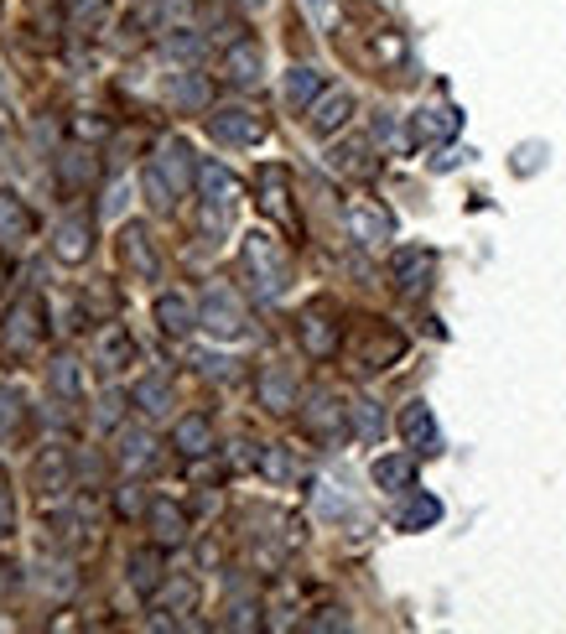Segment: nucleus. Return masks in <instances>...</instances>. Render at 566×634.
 <instances>
[{
  "label": "nucleus",
  "mask_w": 566,
  "mask_h": 634,
  "mask_svg": "<svg viewBox=\"0 0 566 634\" xmlns=\"http://www.w3.org/2000/svg\"><path fill=\"white\" fill-rule=\"evenodd\" d=\"M5 349H16V353H26V349H37L42 338H48V312H42V297L37 291H26V297H16L11 302V312H5Z\"/></svg>",
  "instance_id": "nucleus-5"
},
{
  "label": "nucleus",
  "mask_w": 566,
  "mask_h": 634,
  "mask_svg": "<svg viewBox=\"0 0 566 634\" xmlns=\"http://www.w3.org/2000/svg\"><path fill=\"white\" fill-rule=\"evenodd\" d=\"M120 265H125L136 282H156V276H162V256H156L146 224H125V229H120Z\"/></svg>",
  "instance_id": "nucleus-9"
},
{
  "label": "nucleus",
  "mask_w": 566,
  "mask_h": 634,
  "mask_svg": "<svg viewBox=\"0 0 566 634\" xmlns=\"http://www.w3.org/2000/svg\"><path fill=\"white\" fill-rule=\"evenodd\" d=\"M172 447H177L183 458H203V452H213V422L203 417V411L177 417V426H172Z\"/></svg>",
  "instance_id": "nucleus-23"
},
{
  "label": "nucleus",
  "mask_w": 566,
  "mask_h": 634,
  "mask_svg": "<svg viewBox=\"0 0 566 634\" xmlns=\"http://www.w3.org/2000/svg\"><path fill=\"white\" fill-rule=\"evenodd\" d=\"M437 520H442V505H437L431 494H416V499L401 510L395 525H401V531H422V525H437Z\"/></svg>",
  "instance_id": "nucleus-35"
},
{
  "label": "nucleus",
  "mask_w": 566,
  "mask_h": 634,
  "mask_svg": "<svg viewBox=\"0 0 566 634\" xmlns=\"http://www.w3.org/2000/svg\"><path fill=\"white\" fill-rule=\"evenodd\" d=\"M198 328H209L213 338H239L244 333V302L229 286H209L198 302Z\"/></svg>",
  "instance_id": "nucleus-7"
},
{
  "label": "nucleus",
  "mask_w": 566,
  "mask_h": 634,
  "mask_svg": "<svg viewBox=\"0 0 566 634\" xmlns=\"http://www.w3.org/2000/svg\"><path fill=\"white\" fill-rule=\"evenodd\" d=\"M156 604L172 613H188L192 604H198V583H192V577H172L166 587H156Z\"/></svg>",
  "instance_id": "nucleus-36"
},
{
  "label": "nucleus",
  "mask_w": 566,
  "mask_h": 634,
  "mask_svg": "<svg viewBox=\"0 0 566 634\" xmlns=\"http://www.w3.org/2000/svg\"><path fill=\"white\" fill-rule=\"evenodd\" d=\"M224 624H229V630H255V624H260V604H235Z\"/></svg>",
  "instance_id": "nucleus-43"
},
{
  "label": "nucleus",
  "mask_w": 566,
  "mask_h": 634,
  "mask_svg": "<svg viewBox=\"0 0 566 634\" xmlns=\"http://www.w3.org/2000/svg\"><path fill=\"white\" fill-rule=\"evenodd\" d=\"M302 432L317 437V443H332V437H343L349 432V406H338L332 390H312L307 406H302Z\"/></svg>",
  "instance_id": "nucleus-8"
},
{
  "label": "nucleus",
  "mask_w": 566,
  "mask_h": 634,
  "mask_svg": "<svg viewBox=\"0 0 566 634\" xmlns=\"http://www.w3.org/2000/svg\"><path fill=\"white\" fill-rule=\"evenodd\" d=\"M312 630H349V613L343 609H323L317 619H307Z\"/></svg>",
  "instance_id": "nucleus-44"
},
{
  "label": "nucleus",
  "mask_w": 566,
  "mask_h": 634,
  "mask_svg": "<svg viewBox=\"0 0 566 634\" xmlns=\"http://www.w3.org/2000/svg\"><path fill=\"white\" fill-rule=\"evenodd\" d=\"M151 162H156V172H162L166 183H172V192H177V198H183V192L198 183V162H192L188 141H162Z\"/></svg>",
  "instance_id": "nucleus-16"
},
{
  "label": "nucleus",
  "mask_w": 566,
  "mask_h": 634,
  "mask_svg": "<svg viewBox=\"0 0 566 634\" xmlns=\"http://www.w3.org/2000/svg\"><path fill=\"white\" fill-rule=\"evenodd\" d=\"M89 183H95V162H89L84 151H63V157H58V188L89 192Z\"/></svg>",
  "instance_id": "nucleus-32"
},
{
  "label": "nucleus",
  "mask_w": 566,
  "mask_h": 634,
  "mask_svg": "<svg viewBox=\"0 0 566 634\" xmlns=\"http://www.w3.org/2000/svg\"><path fill=\"white\" fill-rule=\"evenodd\" d=\"M401 353H405V338L395 328H385V323H359L354 338H349V364H354L359 375L390 370Z\"/></svg>",
  "instance_id": "nucleus-2"
},
{
  "label": "nucleus",
  "mask_w": 566,
  "mask_h": 634,
  "mask_svg": "<svg viewBox=\"0 0 566 634\" xmlns=\"http://www.w3.org/2000/svg\"><path fill=\"white\" fill-rule=\"evenodd\" d=\"M198 188H203L209 209H235L239 203V177L218 162H198Z\"/></svg>",
  "instance_id": "nucleus-20"
},
{
  "label": "nucleus",
  "mask_w": 566,
  "mask_h": 634,
  "mask_svg": "<svg viewBox=\"0 0 566 634\" xmlns=\"http://www.w3.org/2000/svg\"><path fill=\"white\" fill-rule=\"evenodd\" d=\"M125 577H130V587H136L141 598H156V587H162V546H141V551H130Z\"/></svg>",
  "instance_id": "nucleus-25"
},
{
  "label": "nucleus",
  "mask_w": 566,
  "mask_h": 634,
  "mask_svg": "<svg viewBox=\"0 0 566 634\" xmlns=\"http://www.w3.org/2000/svg\"><path fill=\"white\" fill-rule=\"evenodd\" d=\"M166 58H183V63H192V58H203V37L198 32H188V26H177V32H166L162 37Z\"/></svg>",
  "instance_id": "nucleus-39"
},
{
  "label": "nucleus",
  "mask_w": 566,
  "mask_h": 634,
  "mask_svg": "<svg viewBox=\"0 0 566 634\" xmlns=\"http://www.w3.org/2000/svg\"><path fill=\"white\" fill-rule=\"evenodd\" d=\"M401 437L411 447H422V452H437V447H442V432H437V422H431V406H426V400L401 406Z\"/></svg>",
  "instance_id": "nucleus-22"
},
{
  "label": "nucleus",
  "mask_w": 566,
  "mask_h": 634,
  "mask_svg": "<svg viewBox=\"0 0 566 634\" xmlns=\"http://www.w3.org/2000/svg\"><path fill=\"white\" fill-rule=\"evenodd\" d=\"M32 489L42 494V499H63V494L73 489L68 447H42V452H37V463H32Z\"/></svg>",
  "instance_id": "nucleus-10"
},
{
  "label": "nucleus",
  "mask_w": 566,
  "mask_h": 634,
  "mask_svg": "<svg viewBox=\"0 0 566 634\" xmlns=\"http://www.w3.org/2000/svg\"><path fill=\"white\" fill-rule=\"evenodd\" d=\"M73 5H78V11H84V5H89V11H99V5H104V0H73Z\"/></svg>",
  "instance_id": "nucleus-47"
},
{
  "label": "nucleus",
  "mask_w": 566,
  "mask_h": 634,
  "mask_svg": "<svg viewBox=\"0 0 566 634\" xmlns=\"http://www.w3.org/2000/svg\"><path fill=\"white\" fill-rule=\"evenodd\" d=\"M328 162H332V172H343V177H359V183L379 172V162L369 157V146H364V141H343V146H332V157H328Z\"/></svg>",
  "instance_id": "nucleus-30"
},
{
  "label": "nucleus",
  "mask_w": 566,
  "mask_h": 634,
  "mask_svg": "<svg viewBox=\"0 0 566 634\" xmlns=\"http://www.w3.org/2000/svg\"><path fill=\"white\" fill-rule=\"evenodd\" d=\"M48 385H52V396L63 400V406H73V400L84 396V375H78V364H73V359H52Z\"/></svg>",
  "instance_id": "nucleus-34"
},
{
  "label": "nucleus",
  "mask_w": 566,
  "mask_h": 634,
  "mask_svg": "<svg viewBox=\"0 0 566 634\" xmlns=\"http://www.w3.org/2000/svg\"><path fill=\"white\" fill-rule=\"evenodd\" d=\"M16 531V505H11V489H0V540Z\"/></svg>",
  "instance_id": "nucleus-45"
},
{
  "label": "nucleus",
  "mask_w": 566,
  "mask_h": 634,
  "mask_svg": "<svg viewBox=\"0 0 566 634\" xmlns=\"http://www.w3.org/2000/svg\"><path fill=\"white\" fill-rule=\"evenodd\" d=\"M343 229H349V239L354 245H364V250H375V245H385V239L395 235V219L385 209H369V203H354V209L343 213Z\"/></svg>",
  "instance_id": "nucleus-15"
},
{
  "label": "nucleus",
  "mask_w": 566,
  "mask_h": 634,
  "mask_svg": "<svg viewBox=\"0 0 566 634\" xmlns=\"http://www.w3.org/2000/svg\"><path fill=\"white\" fill-rule=\"evenodd\" d=\"M260 473H265V478H276V484H286V478L297 473L291 447H260Z\"/></svg>",
  "instance_id": "nucleus-38"
},
{
  "label": "nucleus",
  "mask_w": 566,
  "mask_h": 634,
  "mask_svg": "<svg viewBox=\"0 0 566 634\" xmlns=\"http://www.w3.org/2000/svg\"><path fill=\"white\" fill-rule=\"evenodd\" d=\"M375 141H385V146L401 141V125H395L390 115H375Z\"/></svg>",
  "instance_id": "nucleus-46"
},
{
  "label": "nucleus",
  "mask_w": 566,
  "mask_h": 634,
  "mask_svg": "<svg viewBox=\"0 0 566 634\" xmlns=\"http://www.w3.org/2000/svg\"><path fill=\"white\" fill-rule=\"evenodd\" d=\"M130 400L141 406V417H166V411H172V385H166L162 375H146V380H136Z\"/></svg>",
  "instance_id": "nucleus-33"
},
{
  "label": "nucleus",
  "mask_w": 566,
  "mask_h": 634,
  "mask_svg": "<svg viewBox=\"0 0 566 634\" xmlns=\"http://www.w3.org/2000/svg\"><path fill=\"white\" fill-rule=\"evenodd\" d=\"M390 276H395V291L401 297H422L426 286H431V276H437V256L431 250H395Z\"/></svg>",
  "instance_id": "nucleus-12"
},
{
  "label": "nucleus",
  "mask_w": 566,
  "mask_h": 634,
  "mask_svg": "<svg viewBox=\"0 0 566 634\" xmlns=\"http://www.w3.org/2000/svg\"><path fill=\"white\" fill-rule=\"evenodd\" d=\"M317 95H323V73L312 69V63L286 69V104H291V110H312V99Z\"/></svg>",
  "instance_id": "nucleus-29"
},
{
  "label": "nucleus",
  "mask_w": 566,
  "mask_h": 634,
  "mask_svg": "<svg viewBox=\"0 0 566 634\" xmlns=\"http://www.w3.org/2000/svg\"><path fill=\"white\" fill-rule=\"evenodd\" d=\"M141 188H146V203H151V209H172V203H177V192H172V183L156 172V162L141 172Z\"/></svg>",
  "instance_id": "nucleus-41"
},
{
  "label": "nucleus",
  "mask_w": 566,
  "mask_h": 634,
  "mask_svg": "<svg viewBox=\"0 0 566 634\" xmlns=\"http://www.w3.org/2000/svg\"><path fill=\"white\" fill-rule=\"evenodd\" d=\"M265 115L260 110H250V104H218L209 115V136L218 146H260L265 141Z\"/></svg>",
  "instance_id": "nucleus-3"
},
{
  "label": "nucleus",
  "mask_w": 566,
  "mask_h": 634,
  "mask_svg": "<svg viewBox=\"0 0 566 634\" xmlns=\"http://www.w3.org/2000/svg\"><path fill=\"white\" fill-rule=\"evenodd\" d=\"M52 256L63 260V265H84V260L95 256V219H63L52 229Z\"/></svg>",
  "instance_id": "nucleus-14"
},
{
  "label": "nucleus",
  "mask_w": 566,
  "mask_h": 634,
  "mask_svg": "<svg viewBox=\"0 0 566 634\" xmlns=\"http://www.w3.org/2000/svg\"><path fill=\"white\" fill-rule=\"evenodd\" d=\"M349 422H354V432L364 443H375L379 432H385V417H379L375 400H349Z\"/></svg>",
  "instance_id": "nucleus-37"
},
{
  "label": "nucleus",
  "mask_w": 566,
  "mask_h": 634,
  "mask_svg": "<svg viewBox=\"0 0 566 634\" xmlns=\"http://www.w3.org/2000/svg\"><path fill=\"white\" fill-rule=\"evenodd\" d=\"M166 99H172L177 110H209V84H203V73H172V78H166Z\"/></svg>",
  "instance_id": "nucleus-31"
},
{
  "label": "nucleus",
  "mask_w": 566,
  "mask_h": 634,
  "mask_svg": "<svg viewBox=\"0 0 566 634\" xmlns=\"http://www.w3.org/2000/svg\"><path fill=\"white\" fill-rule=\"evenodd\" d=\"M239 260H244V271L255 282V297H265V302H276L286 286H291V256H286V245L276 235H265V229L244 235Z\"/></svg>",
  "instance_id": "nucleus-1"
},
{
  "label": "nucleus",
  "mask_w": 566,
  "mask_h": 634,
  "mask_svg": "<svg viewBox=\"0 0 566 634\" xmlns=\"http://www.w3.org/2000/svg\"><path fill=\"white\" fill-rule=\"evenodd\" d=\"M146 525H151L156 546H183V540H188V515H183L177 505H166V499H151V510H146Z\"/></svg>",
  "instance_id": "nucleus-24"
},
{
  "label": "nucleus",
  "mask_w": 566,
  "mask_h": 634,
  "mask_svg": "<svg viewBox=\"0 0 566 634\" xmlns=\"http://www.w3.org/2000/svg\"><path fill=\"white\" fill-rule=\"evenodd\" d=\"M297 338H302V349L307 359H332L338 344H343V328H338V312L332 302H312L302 318H297Z\"/></svg>",
  "instance_id": "nucleus-6"
},
{
  "label": "nucleus",
  "mask_w": 566,
  "mask_h": 634,
  "mask_svg": "<svg viewBox=\"0 0 566 634\" xmlns=\"http://www.w3.org/2000/svg\"><path fill=\"white\" fill-rule=\"evenodd\" d=\"M260 73H265V52H260L255 37H235L229 48H224V78L239 84V89H255Z\"/></svg>",
  "instance_id": "nucleus-13"
},
{
  "label": "nucleus",
  "mask_w": 566,
  "mask_h": 634,
  "mask_svg": "<svg viewBox=\"0 0 566 634\" xmlns=\"http://www.w3.org/2000/svg\"><path fill=\"white\" fill-rule=\"evenodd\" d=\"M244 5H265V0H244Z\"/></svg>",
  "instance_id": "nucleus-48"
},
{
  "label": "nucleus",
  "mask_w": 566,
  "mask_h": 634,
  "mask_svg": "<svg viewBox=\"0 0 566 634\" xmlns=\"http://www.w3.org/2000/svg\"><path fill=\"white\" fill-rule=\"evenodd\" d=\"M255 203L265 219H276L286 235H297L302 229V219H297V209H291V177H286V166H260L255 172Z\"/></svg>",
  "instance_id": "nucleus-4"
},
{
  "label": "nucleus",
  "mask_w": 566,
  "mask_h": 634,
  "mask_svg": "<svg viewBox=\"0 0 566 634\" xmlns=\"http://www.w3.org/2000/svg\"><path fill=\"white\" fill-rule=\"evenodd\" d=\"M146 510H151V499H146L141 484H120L115 489V515L120 520H141Z\"/></svg>",
  "instance_id": "nucleus-40"
},
{
  "label": "nucleus",
  "mask_w": 566,
  "mask_h": 634,
  "mask_svg": "<svg viewBox=\"0 0 566 634\" xmlns=\"http://www.w3.org/2000/svg\"><path fill=\"white\" fill-rule=\"evenodd\" d=\"M156 328L166 338H183V333L198 328V302H192L188 291H162L156 297Z\"/></svg>",
  "instance_id": "nucleus-19"
},
{
  "label": "nucleus",
  "mask_w": 566,
  "mask_h": 634,
  "mask_svg": "<svg viewBox=\"0 0 566 634\" xmlns=\"http://www.w3.org/2000/svg\"><path fill=\"white\" fill-rule=\"evenodd\" d=\"M16 432H22V396L0 390V437H16Z\"/></svg>",
  "instance_id": "nucleus-42"
},
{
  "label": "nucleus",
  "mask_w": 566,
  "mask_h": 634,
  "mask_svg": "<svg viewBox=\"0 0 566 634\" xmlns=\"http://www.w3.org/2000/svg\"><path fill=\"white\" fill-rule=\"evenodd\" d=\"M457 125H463V115L452 110V104H437V110H422V115L411 120V141H448V136H457Z\"/></svg>",
  "instance_id": "nucleus-26"
},
{
  "label": "nucleus",
  "mask_w": 566,
  "mask_h": 634,
  "mask_svg": "<svg viewBox=\"0 0 566 634\" xmlns=\"http://www.w3.org/2000/svg\"><path fill=\"white\" fill-rule=\"evenodd\" d=\"M255 396H260V406H265L271 417L297 411V370H291V364H265L260 380H255Z\"/></svg>",
  "instance_id": "nucleus-11"
},
{
  "label": "nucleus",
  "mask_w": 566,
  "mask_h": 634,
  "mask_svg": "<svg viewBox=\"0 0 566 634\" xmlns=\"http://www.w3.org/2000/svg\"><path fill=\"white\" fill-rule=\"evenodd\" d=\"M349 115H354V95H349V89H323V95L312 99L307 125L317 130V136H332V130L349 125Z\"/></svg>",
  "instance_id": "nucleus-17"
},
{
  "label": "nucleus",
  "mask_w": 566,
  "mask_h": 634,
  "mask_svg": "<svg viewBox=\"0 0 566 634\" xmlns=\"http://www.w3.org/2000/svg\"><path fill=\"white\" fill-rule=\"evenodd\" d=\"M37 235V213L26 209L22 192L0 188V245H26Z\"/></svg>",
  "instance_id": "nucleus-18"
},
{
  "label": "nucleus",
  "mask_w": 566,
  "mask_h": 634,
  "mask_svg": "<svg viewBox=\"0 0 566 634\" xmlns=\"http://www.w3.org/2000/svg\"><path fill=\"white\" fill-rule=\"evenodd\" d=\"M95 359L104 375H115V370H125V364H136V338L125 328H104L95 344Z\"/></svg>",
  "instance_id": "nucleus-27"
},
{
  "label": "nucleus",
  "mask_w": 566,
  "mask_h": 634,
  "mask_svg": "<svg viewBox=\"0 0 566 634\" xmlns=\"http://www.w3.org/2000/svg\"><path fill=\"white\" fill-rule=\"evenodd\" d=\"M375 484L385 494H411L416 489V463L411 458H401V452H390V458H375Z\"/></svg>",
  "instance_id": "nucleus-28"
},
{
  "label": "nucleus",
  "mask_w": 566,
  "mask_h": 634,
  "mask_svg": "<svg viewBox=\"0 0 566 634\" xmlns=\"http://www.w3.org/2000/svg\"><path fill=\"white\" fill-rule=\"evenodd\" d=\"M115 463L125 473L156 469V443H151V432H141V426H125V432L115 437Z\"/></svg>",
  "instance_id": "nucleus-21"
}]
</instances>
